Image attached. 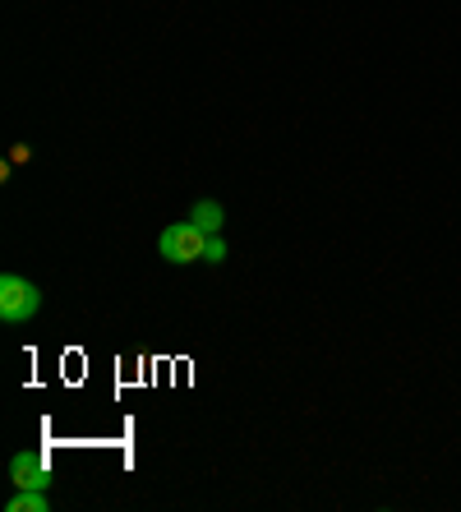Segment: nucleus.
<instances>
[{
  "label": "nucleus",
  "mask_w": 461,
  "mask_h": 512,
  "mask_svg": "<svg viewBox=\"0 0 461 512\" xmlns=\"http://www.w3.org/2000/svg\"><path fill=\"white\" fill-rule=\"evenodd\" d=\"M203 250H208V236L194 227L190 217L162 227V236H157V254H162L166 263H176V268H185V263H203Z\"/></svg>",
  "instance_id": "1"
},
{
  "label": "nucleus",
  "mask_w": 461,
  "mask_h": 512,
  "mask_svg": "<svg viewBox=\"0 0 461 512\" xmlns=\"http://www.w3.org/2000/svg\"><path fill=\"white\" fill-rule=\"evenodd\" d=\"M37 310H42V286L28 282V277H19V273L0 277V319L5 323H28V319H37Z\"/></svg>",
  "instance_id": "2"
},
{
  "label": "nucleus",
  "mask_w": 461,
  "mask_h": 512,
  "mask_svg": "<svg viewBox=\"0 0 461 512\" xmlns=\"http://www.w3.org/2000/svg\"><path fill=\"white\" fill-rule=\"evenodd\" d=\"M10 485L14 489H51V466L42 453H14L10 457Z\"/></svg>",
  "instance_id": "3"
},
{
  "label": "nucleus",
  "mask_w": 461,
  "mask_h": 512,
  "mask_svg": "<svg viewBox=\"0 0 461 512\" xmlns=\"http://www.w3.org/2000/svg\"><path fill=\"white\" fill-rule=\"evenodd\" d=\"M190 222L203 231V236H222V227H226V208L217 199H199L190 208Z\"/></svg>",
  "instance_id": "4"
},
{
  "label": "nucleus",
  "mask_w": 461,
  "mask_h": 512,
  "mask_svg": "<svg viewBox=\"0 0 461 512\" xmlns=\"http://www.w3.org/2000/svg\"><path fill=\"white\" fill-rule=\"evenodd\" d=\"M5 512H51L47 489H14L10 503H5Z\"/></svg>",
  "instance_id": "5"
},
{
  "label": "nucleus",
  "mask_w": 461,
  "mask_h": 512,
  "mask_svg": "<svg viewBox=\"0 0 461 512\" xmlns=\"http://www.w3.org/2000/svg\"><path fill=\"white\" fill-rule=\"evenodd\" d=\"M231 259V245L226 236H208V250H203V263H226Z\"/></svg>",
  "instance_id": "6"
},
{
  "label": "nucleus",
  "mask_w": 461,
  "mask_h": 512,
  "mask_svg": "<svg viewBox=\"0 0 461 512\" xmlns=\"http://www.w3.org/2000/svg\"><path fill=\"white\" fill-rule=\"evenodd\" d=\"M24 162H33V148L28 143H10V167H24Z\"/></svg>",
  "instance_id": "7"
}]
</instances>
